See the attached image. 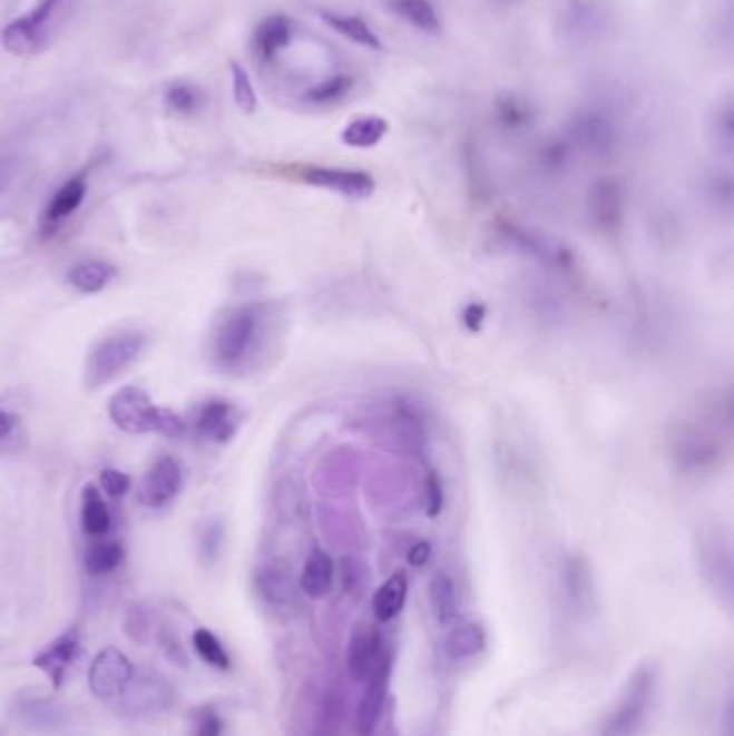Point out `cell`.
Returning a JSON list of instances; mask_svg holds the SVG:
<instances>
[{
    "mask_svg": "<svg viewBox=\"0 0 734 736\" xmlns=\"http://www.w3.org/2000/svg\"><path fill=\"white\" fill-rule=\"evenodd\" d=\"M293 39V22L287 16L265 18L255 32L256 55L263 61H274Z\"/></svg>",
    "mask_w": 734,
    "mask_h": 736,
    "instance_id": "e0dca14e",
    "label": "cell"
},
{
    "mask_svg": "<svg viewBox=\"0 0 734 736\" xmlns=\"http://www.w3.org/2000/svg\"><path fill=\"white\" fill-rule=\"evenodd\" d=\"M166 101H168V106H170L175 112L190 115V112H194V110L198 108L200 96H198V91L192 89V87H186V85H175V87L168 89Z\"/></svg>",
    "mask_w": 734,
    "mask_h": 736,
    "instance_id": "8d00e7d4",
    "label": "cell"
},
{
    "mask_svg": "<svg viewBox=\"0 0 734 736\" xmlns=\"http://www.w3.org/2000/svg\"><path fill=\"white\" fill-rule=\"evenodd\" d=\"M588 214L601 233H618L625 220V196L618 181L599 179L588 193Z\"/></svg>",
    "mask_w": 734,
    "mask_h": 736,
    "instance_id": "30bf717a",
    "label": "cell"
},
{
    "mask_svg": "<svg viewBox=\"0 0 734 736\" xmlns=\"http://www.w3.org/2000/svg\"><path fill=\"white\" fill-rule=\"evenodd\" d=\"M565 581H567L569 597L574 599L577 608H590L593 606V577H590V569L584 562V558L575 556L567 562Z\"/></svg>",
    "mask_w": 734,
    "mask_h": 736,
    "instance_id": "83f0119b",
    "label": "cell"
},
{
    "mask_svg": "<svg viewBox=\"0 0 734 736\" xmlns=\"http://www.w3.org/2000/svg\"><path fill=\"white\" fill-rule=\"evenodd\" d=\"M87 196V179L85 175H76L69 181H65L59 193L52 196V200L46 207L43 223L50 226L61 225L71 214H76Z\"/></svg>",
    "mask_w": 734,
    "mask_h": 736,
    "instance_id": "d6986e66",
    "label": "cell"
},
{
    "mask_svg": "<svg viewBox=\"0 0 734 736\" xmlns=\"http://www.w3.org/2000/svg\"><path fill=\"white\" fill-rule=\"evenodd\" d=\"M76 657H78V638H76V634H65L63 638H59L39 657H35L32 664L52 680L55 687H59L63 680L65 668Z\"/></svg>",
    "mask_w": 734,
    "mask_h": 736,
    "instance_id": "44dd1931",
    "label": "cell"
},
{
    "mask_svg": "<svg viewBox=\"0 0 734 736\" xmlns=\"http://www.w3.org/2000/svg\"><path fill=\"white\" fill-rule=\"evenodd\" d=\"M231 76H233V97H235V104L244 112H255L256 94L248 71L242 65L233 63L231 65Z\"/></svg>",
    "mask_w": 734,
    "mask_h": 736,
    "instance_id": "e575fe53",
    "label": "cell"
},
{
    "mask_svg": "<svg viewBox=\"0 0 734 736\" xmlns=\"http://www.w3.org/2000/svg\"><path fill=\"white\" fill-rule=\"evenodd\" d=\"M223 733V722L214 710H205L203 717L198 719L196 735L194 736H221Z\"/></svg>",
    "mask_w": 734,
    "mask_h": 736,
    "instance_id": "60d3db41",
    "label": "cell"
},
{
    "mask_svg": "<svg viewBox=\"0 0 734 736\" xmlns=\"http://www.w3.org/2000/svg\"><path fill=\"white\" fill-rule=\"evenodd\" d=\"M571 138L590 156H607L616 145V129L606 115L581 110L571 124Z\"/></svg>",
    "mask_w": 734,
    "mask_h": 736,
    "instance_id": "7c38bea8",
    "label": "cell"
},
{
    "mask_svg": "<svg viewBox=\"0 0 734 736\" xmlns=\"http://www.w3.org/2000/svg\"><path fill=\"white\" fill-rule=\"evenodd\" d=\"M496 115H498V121L502 124V128L511 129V131L528 128L532 124L530 104H526L519 97L509 96L500 99L496 106Z\"/></svg>",
    "mask_w": 734,
    "mask_h": 736,
    "instance_id": "d6a6232c",
    "label": "cell"
},
{
    "mask_svg": "<svg viewBox=\"0 0 734 736\" xmlns=\"http://www.w3.org/2000/svg\"><path fill=\"white\" fill-rule=\"evenodd\" d=\"M353 89V78L348 76V73H339V76H332L323 82H317L313 85L306 94H304V99L311 101V104H317V106H323V104H336L341 99L350 96V91Z\"/></svg>",
    "mask_w": 734,
    "mask_h": 736,
    "instance_id": "1f68e13d",
    "label": "cell"
},
{
    "mask_svg": "<svg viewBox=\"0 0 734 736\" xmlns=\"http://www.w3.org/2000/svg\"><path fill=\"white\" fill-rule=\"evenodd\" d=\"M390 9L420 32H440L442 22L431 0H390Z\"/></svg>",
    "mask_w": 734,
    "mask_h": 736,
    "instance_id": "d4e9b609",
    "label": "cell"
},
{
    "mask_svg": "<svg viewBox=\"0 0 734 736\" xmlns=\"http://www.w3.org/2000/svg\"><path fill=\"white\" fill-rule=\"evenodd\" d=\"M717 124H722V128L715 129L717 140H720V145H722L726 151H731V147H733V110H731V106L724 108V112L720 115Z\"/></svg>",
    "mask_w": 734,
    "mask_h": 736,
    "instance_id": "ab89813d",
    "label": "cell"
},
{
    "mask_svg": "<svg viewBox=\"0 0 734 736\" xmlns=\"http://www.w3.org/2000/svg\"><path fill=\"white\" fill-rule=\"evenodd\" d=\"M429 603L433 609V616L438 625L447 627L459 611V597H457V583L448 576L447 571H438L429 581Z\"/></svg>",
    "mask_w": 734,
    "mask_h": 736,
    "instance_id": "603a6c76",
    "label": "cell"
},
{
    "mask_svg": "<svg viewBox=\"0 0 734 736\" xmlns=\"http://www.w3.org/2000/svg\"><path fill=\"white\" fill-rule=\"evenodd\" d=\"M99 487H101L110 498L119 500V498H124L129 489H131V479H129L128 474L119 472V470L108 468V470H101V474H99Z\"/></svg>",
    "mask_w": 734,
    "mask_h": 736,
    "instance_id": "74e56055",
    "label": "cell"
},
{
    "mask_svg": "<svg viewBox=\"0 0 734 736\" xmlns=\"http://www.w3.org/2000/svg\"><path fill=\"white\" fill-rule=\"evenodd\" d=\"M657 698V668L646 661L642 664L604 724L601 736H642L646 730L650 710Z\"/></svg>",
    "mask_w": 734,
    "mask_h": 736,
    "instance_id": "3957f363",
    "label": "cell"
},
{
    "mask_svg": "<svg viewBox=\"0 0 734 736\" xmlns=\"http://www.w3.org/2000/svg\"><path fill=\"white\" fill-rule=\"evenodd\" d=\"M274 317L270 302H251L226 311L212 332V362L228 373L248 369L265 350Z\"/></svg>",
    "mask_w": 734,
    "mask_h": 736,
    "instance_id": "6da1fadb",
    "label": "cell"
},
{
    "mask_svg": "<svg viewBox=\"0 0 734 736\" xmlns=\"http://www.w3.org/2000/svg\"><path fill=\"white\" fill-rule=\"evenodd\" d=\"M463 321L468 325V330L472 332H479L482 321H485V306L482 304H470L466 311H463Z\"/></svg>",
    "mask_w": 734,
    "mask_h": 736,
    "instance_id": "7bdbcfd3",
    "label": "cell"
},
{
    "mask_svg": "<svg viewBox=\"0 0 734 736\" xmlns=\"http://www.w3.org/2000/svg\"><path fill=\"white\" fill-rule=\"evenodd\" d=\"M674 457L683 470L706 472L717 465L722 446L713 435H706L703 429H687L674 442Z\"/></svg>",
    "mask_w": 734,
    "mask_h": 736,
    "instance_id": "8fae6325",
    "label": "cell"
},
{
    "mask_svg": "<svg viewBox=\"0 0 734 736\" xmlns=\"http://www.w3.org/2000/svg\"><path fill=\"white\" fill-rule=\"evenodd\" d=\"M382 638L373 625L360 622L352 629L348 646V668L355 680H366L382 659Z\"/></svg>",
    "mask_w": 734,
    "mask_h": 736,
    "instance_id": "5bb4252c",
    "label": "cell"
},
{
    "mask_svg": "<svg viewBox=\"0 0 734 736\" xmlns=\"http://www.w3.org/2000/svg\"><path fill=\"white\" fill-rule=\"evenodd\" d=\"M295 177L309 186L343 194L350 198H369L375 193V179L364 170L334 166H300L295 168Z\"/></svg>",
    "mask_w": 734,
    "mask_h": 736,
    "instance_id": "8992f818",
    "label": "cell"
},
{
    "mask_svg": "<svg viewBox=\"0 0 734 736\" xmlns=\"http://www.w3.org/2000/svg\"><path fill=\"white\" fill-rule=\"evenodd\" d=\"M115 276H117L115 265H110L106 261H85V263H78L69 272L67 281L80 293H99L101 288H106L112 283Z\"/></svg>",
    "mask_w": 734,
    "mask_h": 736,
    "instance_id": "484cf974",
    "label": "cell"
},
{
    "mask_svg": "<svg viewBox=\"0 0 734 736\" xmlns=\"http://www.w3.org/2000/svg\"><path fill=\"white\" fill-rule=\"evenodd\" d=\"M67 0H41L29 13L11 22L2 32V43L13 55H27L37 50L50 35V24Z\"/></svg>",
    "mask_w": 734,
    "mask_h": 736,
    "instance_id": "5b68a950",
    "label": "cell"
},
{
    "mask_svg": "<svg viewBox=\"0 0 734 736\" xmlns=\"http://www.w3.org/2000/svg\"><path fill=\"white\" fill-rule=\"evenodd\" d=\"M184 489L182 465L173 457H158L138 489V502L147 509H162L170 504Z\"/></svg>",
    "mask_w": 734,
    "mask_h": 736,
    "instance_id": "52a82bcc",
    "label": "cell"
},
{
    "mask_svg": "<svg viewBox=\"0 0 734 736\" xmlns=\"http://www.w3.org/2000/svg\"><path fill=\"white\" fill-rule=\"evenodd\" d=\"M18 422H20V420H18L16 414L0 410V442L9 440V438L16 433V429H18Z\"/></svg>",
    "mask_w": 734,
    "mask_h": 736,
    "instance_id": "ee69618b",
    "label": "cell"
},
{
    "mask_svg": "<svg viewBox=\"0 0 734 736\" xmlns=\"http://www.w3.org/2000/svg\"><path fill=\"white\" fill-rule=\"evenodd\" d=\"M431 543L429 541H418V543L412 544L410 547V551H408V560H410V565L412 567H424L427 562H429V558H431Z\"/></svg>",
    "mask_w": 734,
    "mask_h": 736,
    "instance_id": "b9f144b4",
    "label": "cell"
},
{
    "mask_svg": "<svg viewBox=\"0 0 734 736\" xmlns=\"http://www.w3.org/2000/svg\"><path fill=\"white\" fill-rule=\"evenodd\" d=\"M145 347L147 334L140 330H124L106 336L87 357L85 384L89 390L110 384L140 357Z\"/></svg>",
    "mask_w": 734,
    "mask_h": 736,
    "instance_id": "277c9868",
    "label": "cell"
},
{
    "mask_svg": "<svg viewBox=\"0 0 734 736\" xmlns=\"http://www.w3.org/2000/svg\"><path fill=\"white\" fill-rule=\"evenodd\" d=\"M256 586L272 603H288L295 597V579L285 562L265 565L256 576Z\"/></svg>",
    "mask_w": 734,
    "mask_h": 736,
    "instance_id": "7402d4cb",
    "label": "cell"
},
{
    "mask_svg": "<svg viewBox=\"0 0 734 736\" xmlns=\"http://www.w3.org/2000/svg\"><path fill=\"white\" fill-rule=\"evenodd\" d=\"M221 541H223V528H221V526H212V528H207V532H205V537H203V549H205V553L214 556V553H216L214 547H218Z\"/></svg>",
    "mask_w": 734,
    "mask_h": 736,
    "instance_id": "f6af8a7d",
    "label": "cell"
},
{
    "mask_svg": "<svg viewBox=\"0 0 734 736\" xmlns=\"http://www.w3.org/2000/svg\"><path fill=\"white\" fill-rule=\"evenodd\" d=\"M321 18L332 31L350 39L355 46H362L369 50H382L380 35L366 24V20L352 16V13H341V11H321Z\"/></svg>",
    "mask_w": 734,
    "mask_h": 736,
    "instance_id": "ac0fdd59",
    "label": "cell"
},
{
    "mask_svg": "<svg viewBox=\"0 0 734 736\" xmlns=\"http://www.w3.org/2000/svg\"><path fill=\"white\" fill-rule=\"evenodd\" d=\"M485 648V634L477 622L459 625L447 640L448 655L452 659H470Z\"/></svg>",
    "mask_w": 734,
    "mask_h": 736,
    "instance_id": "f1b7e54d",
    "label": "cell"
},
{
    "mask_svg": "<svg viewBox=\"0 0 734 736\" xmlns=\"http://www.w3.org/2000/svg\"><path fill=\"white\" fill-rule=\"evenodd\" d=\"M108 416L117 429L140 435L156 433L164 438H182L186 433V422L170 410L154 405L143 387L124 385L108 401Z\"/></svg>",
    "mask_w": 734,
    "mask_h": 736,
    "instance_id": "7a4b0ae2",
    "label": "cell"
},
{
    "mask_svg": "<svg viewBox=\"0 0 734 736\" xmlns=\"http://www.w3.org/2000/svg\"><path fill=\"white\" fill-rule=\"evenodd\" d=\"M343 713H345V703L341 691L330 689L321 700L320 717L313 736H336L343 724Z\"/></svg>",
    "mask_w": 734,
    "mask_h": 736,
    "instance_id": "4dcf8cb0",
    "label": "cell"
},
{
    "mask_svg": "<svg viewBox=\"0 0 734 736\" xmlns=\"http://www.w3.org/2000/svg\"><path fill=\"white\" fill-rule=\"evenodd\" d=\"M124 562V547L115 541L91 544L85 553V567L91 576L112 573Z\"/></svg>",
    "mask_w": 734,
    "mask_h": 736,
    "instance_id": "f546056e",
    "label": "cell"
},
{
    "mask_svg": "<svg viewBox=\"0 0 734 736\" xmlns=\"http://www.w3.org/2000/svg\"><path fill=\"white\" fill-rule=\"evenodd\" d=\"M366 680H369V685L358 706V719H355L358 733L362 736L371 735L382 717L383 705L388 698V687H390V657L383 655L380 664L373 668V673L369 674Z\"/></svg>",
    "mask_w": 734,
    "mask_h": 736,
    "instance_id": "4fadbf2b",
    "label": "cell"
},
{
    "mask_svg": "<svg viewBox=\"0 0 734 736\" xmlns=\"http://www.w3.org/2000/svg\"><path fill=\"white\" fill-rule=\"evenodd\" d=\"M569 20H571V31H595V27L599 29V11H595L590 4H574V9L569 11Z\"/></svg>",
    "mask_w": 734,
    "mask_h": 736,
    "instance_id": "f35d334b",
    "label": "cell"
},
{
    "mask_svg": "<svg viewBox=\"0 0 734 736\" xmlns=\"http://www.w3.org/2000/svg\"><path fill=\"white\" fill-rule=\"evenodd\" d=\"M134 676V666L117 648H104L89 670V687L97 698H117L126 691Z\"/></svg>",
    "mask_w": 734,
    "mask_h": 736,
    "instance_id": "ba28073f",
    "label": "cell"
},
{
    "mask_svg": "<svg viewBox=\"0 0 734 736\" xmlns=\"http://www.w3.org/2000/svg\"><path fill=\"white\" fill-rule=\"evenodd\" d=\"M422 504L429 517H438L444 509V487L435 470H429L422 482Z\"/></svg>",
    "mask_w": 734,
    "mask_h": 736,
    "instance_id": "d590c367",
    "label": "cell"
},
{
    "mask_svg": "<svg viewBox=\"0 0 734 736\" xmlns=\"http://www.w3.org/2000/svg\"><path fill=\"white\" fill-rule=\"evenodd\" d=\"M505 233H507V237L511 239L512 244H515L519 251H523L526 255H530L532 258L541 261L547 267H551V269H560V272L574 267V256H571V253H569L565 246H560V244L547 239L544 235L532 233V230H528V228H519V226L512 225L505 226Z\"/></svg>",
    "mask_w": 734,
    "mask_h": 736,
    "instance_id": "9a60e30c",
    "label": "cell"
},
{
    "mask_svg": "<svg viewBox=\"0 0 734 736\" xmlns=\"http://www.w3.org/2000/svg\"><path fill=\"white\" fill-rule=\"evenodd\" d=\"M194 648H196L198 657H200L203 661H207L209 666H214V668H218V670H228L231 659H228V655H226V650H224L221 640H218L212 631H207V629H198V631L194 634Z\"/></svg>",
    "mask_w": 734,
    "mask_h": 736,
    "instance_id": "836d02e7",
    "label": "cell"
},
{
    "mask_svg": "<svg viewBox=\"0 0 734 736\" xmlns=\"http://www.w3.org/2000/svg\"><path fill=\"white\" fill-rule=\"evenodd\" d=\"M408 590H410V581L403 571H397L383 581L382 586L378 588L375 597H373V614L380 622H388L392 618H397L408 601Z\"/></svg>",
    "mask_w": 734,
    "mask_h": 736,
    "instance_id": "ffe728a7",
    "label": "cell"
},
{
    "mask_svg": "<svg viewBox=\"0 0 734 736\" xmlns=\"http://www.w3.org/2000/svg\"><path fill=\"white\" fill-rule=\"evenodd\" d=\"M242 422L244 416L235 403L212 399L196 410L194 431L214 444H226L237 435Z\"/></svg>",
    "mask_w": 734,
    "mask_h": 736,
    "instance_id": "9c48e42d",
    "label": "cell"
},
{
    "mask_svg": "<svg viewBox=\"0 0 734 736\" xmlns=\"http://www.w3.org/2000/svg\"><path fill=\"white\" fill-rule=\"evenodd\" d=\"M80 521L87 537H104L110 530L112 517L108 511L106 500L101 498L96 484H87L82 489V509H80Z\"/></svg>",
    "mask_w": 734,
    "mask_h": 736,
    "instance_id": "cb8c5ba5",
    "label": "cell"
},
{
    "mask_svg": "<svg viewBox=\"0 0 734 736\" xmlns=\"http://www.w3.org/2000/svg\"><path fill=\"white\" fill-rule=\"evenodd\" d=\"M385 134H388L385 119L378 115H364V117L350 121L343 129L341 138L348 147H353V149H371L382 143Z\"/></svg>",
    "mask_w": 734,
    "mask_h": 736,
    "instance_id": "4316f807",
    "label": "cell"
},
{
    "mask_svg": "<svg viewBox=\"0 0 734 736\" xmlns=\"http://www.w3.org/2000/svg\"><path fill=\"white\" fill-rule=\"evenodd\" d=\"M334 576H336V567H334V560L330 558V553L323 549H315V551H311V556L302 569L300 588L311 599H323L330 595V590L334 586Z\"/></svg>",
    "mask_w": 734,
    "mask_h": 736,
    "instance_id": "2e32d148",
    "label": "cell"
}]
</instances>
